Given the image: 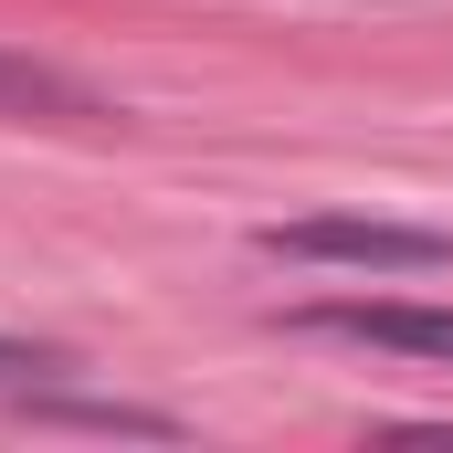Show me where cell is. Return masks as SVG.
Segmentation results:
<instances>
[{
  "label": "cell",
  "mask_w": 453,
  "mask_h": 453,
  "mask_svg": "<svg viewBox=\"0 0 453 453\" xmlns=\"http://www.w3.org/2000/svg\"><path fill=\"white\" fill-rule=\"evenodd\" d=\"M306 338H358V348H401V358H453V306H390V296H317L296 306Z\"/></svg>",
  "instance_id": "obj_2"
},
{
  "label": "cell",
  "mask_w": 453,
  "mask_h": 453,
  "mask_svg": "<svg viewBox=\"0 0 453 453\" xmlns=\"http://www.w3.org/2000/svg\"><path fill=\"white\" fill-rule=\"evenodd\" d=\"M0 116H53V127H85V116H106V96H96V85H74L64 64L0 53Z\"/></svg>",
  "instance_id": "obj_3"
},
{
  "label": "cell",
  "mask_w": 453,
  "mask_h": 453,
  "mask_svg": "<svg viewBox=\"0 0 453 453\" xmlns=\"http://www.w3.org/2000/svg\"><path fill=\"white\" fill-rule=\"evenodd\" d=\"M274 264H369V274H453V232L422 222H369V211H317V222L264 232Z\"/></svg>",
  "instance_id": "obj_1"
},
{
  "label": "cell",
  "mask_w": 453,
  "mask_h": 453,
  "mask_svg": "<svg viewBox=\"0 0 453 453\" xmlns=\"http://www.w3.org/2000/svg\"><path fill=\"white\" fill-rule=\"evenodd\" d=\"M64 369H74V358H64V348H21V338H0V390H21V401H32V390H53V380H64Z\"/></svg>",
  "instance_id": "obj_4"
}]
</instances>
